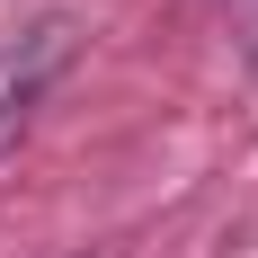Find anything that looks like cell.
Instances as JSON below:
<instances>
[{
	"label": "cell",
	"mask_w": 258,
	"mask_h": 258,
	"mask_svg": "<svg viewBox=\"0 0 258 258\" xmlns=\"http://www.w3.org/2000/svg\"><path fill=\"white\" fill-rule=\"evenodd\" d=\"M72 53H80V27L62 18V9L36 18V27H18V36L0 45V152L36 125V107L53 98V80L72 72Z\"/></svg>",
	"instance_id": "1"
}]
</instances>
